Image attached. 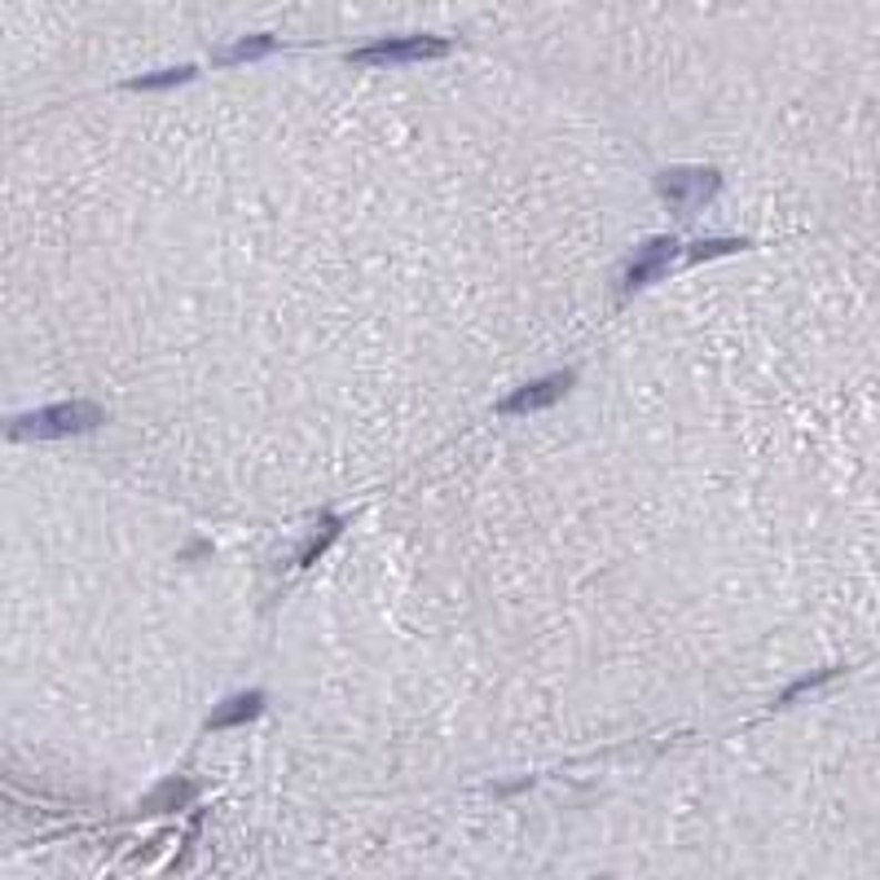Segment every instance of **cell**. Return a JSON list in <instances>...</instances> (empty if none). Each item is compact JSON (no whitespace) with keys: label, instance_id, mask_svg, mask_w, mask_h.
I'll list each match as a JSON object with an SVG mask.
<instances>
[{"label":"cell","instance_id":"277c9868","mask_svg":"<svg viewBox=\"0 0 880 880\" xmlns=\"http://www.w3.org/2000/svg\"><path fill=\"white\" fill-rule=\"evenodd\" d=\"M674 252H678V243H674V239H651L643 252L634 255V264L626 269V291H638V286H647L651 277H660V273L669 269Z\"/></svg>","mask_w":880,"mask_h":880},{"label":"cell","instance_id":"ba28073f","mask_svg":"<svg viewBox=\"0 0 880 880\" xmlns=\"http://www.w3.org/2000/svg\"><path fill=\"white\" fill-rule=\"evenodd\" d=\"M176 80H190V67H181V71H159V75H145V80H136V89H163V84H176Z\"/></svg>","mask_w":880,"mask_h":880},{"label":"cell","instance_id":"8992f818","mask_svg":"<svg viewBox=\"0 0 880 880\" xmlns=\"http://www.w3.org/2000/svg\"><path fill=\"white\" fill-rule=\"evenodd\" d=\"M260 705H264V696L260 691H252V696H239V700H230L216 718H212V727L221 731V727H239V722H247V718H255L260 714Z\"/></svg>","mask_w":880,"mask_h":880},{"label":"cell","instance_id":"7a4b0ae2","mask_svg":"<svg viewBox=\"0 0 880 880\" xmlns=\"http://www.w3.org/2000/svg\"><path fill=\"white\" fill-rule=\"evenodd\" d=\"M718 181L722 176L714 168H669V172H660L656 190L674 212H696L700 203H709L718 194Z\"/></svg>","mask_w":880,"mask_h":880},{"label":"cell","instance_id":"3957f363","mask_svg":"<svg viewBox=\"0 0 880 880\" xmlns=\"http://www.w3.org/2000/svg\"><path fill=\"white\" fill-rule=\"evenodd\" d=\"M449 44L432 40V36H409V40H383L371 49H357L353 62L357 67H387V62H423V58H441Z\"/></svg>","mask_w":880,"mask_h":880},{"label":"cell","instance_id":"5b68a950","mask_svg":"<svg viewBox=\"0 0 880 880\" xmlns=\"http://www.w3.org/2000/svg\"><path fill=\"white\" fill-rule=\"evenodd\" d=\"M568 383H573V375H550V378H542V383H528V387H519L515 396H506L503 414H528V409H542V405H550L555 396H564V392H568Z\"/></svg>","mask_w":880,"mask_h":880},{"label":"cell","instance_id":"6da1fadb","mask_svg":"<svg viewBox=\"0 0 880 880\" xmlns=\"http://www.w3.org/2000/svg\"><path fill=\"white\" fill-rule=\"evenodd\" d=\"M107 414L93 405V401H62V405H49V409H36L27 418L13 423L18 436H40V441H53V436H75V432H89L98 427Z\"/></svg>","mask_w":880,"mask_h":880},{"label":"cell","instance_id":"9c48e42d","mask_svg":"<svg viewBox=\"0 0 880 880\" xmlns=\"http://www.w3.org/2000/svg\"><path fill=\"white\" fill-rule=\"evenodd\" d=\"M745 239H709V243H696V255H722V252H740Z\"/></svg>","mask_w":880,"mask_h":880},{"label":"cell","instance_id":"52a82bcc","mask_svg":"<svg viewBox=\"0 0 880 880\" xmlns=\"http://www.w3.org/2000/svg\"><path fill=\"white\" fill-rule=\"evenodd\" d=\"M273 49V40L269 36H255V40H243V44H234L230 53H221V62H247V58H264Z\"/></svg>","mask_w":880,"mask_h":880}]
</instances>
